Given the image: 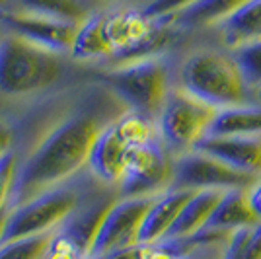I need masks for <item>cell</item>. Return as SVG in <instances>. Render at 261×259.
<instances>
[{
	"label": "cell",
	"mask_w": 261,
	"mask_h": 259,
	"mask_svg": "<svg viewBox=\"0 0 261 259\" xmlns=\"http://www.w3.org/2000/svg\"><path fill=\"white\" fill-rule=\"evenodd\" d=\"M195 191L191 189H166L164 193L156 195L148 213L142 220L141 232H139V246L142 244H154L164 240L168 230L172 228L175 218L179 216L185 203L191 199Z\"/></svg>",
	"instance_id": "obj_14"
},
{
	"label": "cell",
	"mask_w": 261,
	"mask_h": 259,
	"mask_svg": "<svg viewBox=\"0 0 261 259\" xmlns=\"http://www.w3.org/2000/svg\"><path fill=\"white\" fill-rule=\"evenodd\" d=\"M218 109L174 86L156 117L158 137L174 156L193 150L207 137Z\"/></svg>",
	"instance_id": "obj_7"
},
{
	"label": "cell",
	"mask_w": 261,
	"mask_h": 259,
	"mask_svg": "<svg viewBox=\"0 0 261 259\" xmlns=\"http://www.w3.org/2000/svg\"><path fill=\"white\" fill-rule=\"evenodd\" d=\"M207 135L226 137H255L261 135V103H248L240 108L218 109L217 117L213 121Z\"/></svg>",
	"instance_id": "obj_21"
},
{
	"label": "cell",
	"mask_w": 261,
	"mask_h": 259,
	"mask_svg": "<svg viewBox=\"0 0 261 259\" xmlns=\"http://www.w3.org/2000/svg\"><path fill=\"white\" fill-rule=\"evenodd\" d=\"M246 2L248 0H197L191 6L175 12L174 16L156 20V22L164 23L179 33L203 30V28H211L224 22Z\"/></svg>",
	"instance_id": "obj_15"
},
{
	"label": "cell",
	"mask_w": 261,
	"mask_h": 259,
	"mask_svg": "<svg viewBox=\"0 0 261 259\" xmlns=\"http://www.w3.org/2000/svg\"><path fill=\"white\" fill-rule=\"evenodd\" d=\"M230 53L234 57V61L238 63L242 76H244L251 96L255 99L257 92L261 90V39L253 41V43L242 45Z\"/></svg>",
	"instance_id": "obj_23"
},
{
	"label": "cell",
	"mask_w": 261,
	"mask_h": 259,
	"mask_svg": "<svg viewBox=\"0 0 261 259\" xmlns=\"http://www.w3.org/2000/svg\"><path fill=\"white\" fill-rule=\"evenodd\" d=\"M193 2L197 0H146L144 4H141V10L150 20H164L174 16L175 12L191 6Z\"/></svg>",
	"instance_id": "obj_25"
},
{
	"label": "cell",
	"mask_w": 261,
	"mask_h": 259,
	"mask_svg": "<svg viewBox=\"0 0 261 259\" xmlns=\"http://www.w3.org/2000/svg\"><path fill=\"white\" fill-rule=\"evenodd\" d=\"M0 25L6 32L16 33L39 47L63 55L70 53L74 35L80 28V23L65 22L39 14H28V12H8L0 18Z\"/></svg>",
	"instance_id": "obj_11"
},
{
	"label": "cell",
	"mask_w": 261,
	"mask_h": 259,
	"mask_svg": "<svg viewBox=\"0 0 261 259\" xmlns=\"http://www.w3.org/2000/svg\"><path fill=\"white\" fill-rule=\"evenodd\" d=\"M53 236L55 230L0 244V259H45L51 248Z\"/></svg>",
	"instance_id": "obj_22"
},
{
	"label": "cell",
	"mask_w": 261,
	"mask_h": 259,
	"mask_svg": "<svg viewBox=\"0 0 261 259\" xmlns=\"http://www.w3.org/2000/svg\"><path fill=\"white\" fill-rule=\"evenodd\" d=\"M174 154L158 139L127 152L119 179V197H156L172 187Z\"/></svg>",
	"instance_id": "obj_8"
},
{
	"label": "cell",
	"mask_w": 261,
	"mask_h": 259,
	"mask_svg": "<svg viewBox=\"0 0 261 259\" xmlns=\"http://www.w3.org/2000/svg\"><path fill=\"white\" fill-rule=\"evenodd\" d=\"M193 150L213 156L238 172L261 175V135L255 137L207 135L197 142Z\"/></svg>",
	"instance_id": "obj_12"
},
{
	"label": "cell",
	"mask_w": 261,
	"mask_h": 259,
	"mask_svg": "<svg viewBox=\"0 0 261 259\" xmlns=\"http://www.w3.org/2000/svg\"><path fill=\"white\" fill-rule=\"evenodd\" d=\"M152 201L154 197H119L103 216L88 259H99L137 248L142 220Z\"/></svg>",
	"instance_id": "obj_9"
},
{
	"label": "cell",
	"mask_w": 261,
	"mask_h": 259,
	"mask_svg": "<svg viewBox=\"0 0 261 259\" xmlns=\"http://www.w3.org/2000/svg\"><path fill=\"white\" fill-rule=\"evenodd\" d=\"M224 193H226L224 189H199L195 191L191 195V199L185 203L179 216L175 218V222L168 230L164 240H184V238L199 234L207 226L208 218L215 213V209Z\"/></svg>",
	"instance_id": "obj_16"
},
{
	"label": "cell",
	"mask_w": 261,
	"mask_h": 259,
	"mask_svg": "<svg viewBox=\"0 0 261 259\" xmlns=\"http://www.w3.org/2000/svg\"><path fill=\"white\" fill-rule=\"evenodd\" d=\"M96 72L0 25V117H12Z\"/></svg>",
	"instance_id": "obj_2"
},
{
	"label": "cell",
	"mask_w": 261,
	"mask_h": 259,
	"mask_svg": "<svg viewBox=\"0 0 261 259\" xmlns=\"http://www.w3.org/2000/svg\"><path fill=\"white\" fill-rule=\"evenodd\" d=\"M14 12V0H0V16Z\"/></svg>",
	"instance_id": "obj_29"
},
{
	"label": "cell",
	"mask_w": 261,
	"mask_h": 259,
	"mask_svg": "<svg viewBox=\"0 0 261 259\" xmlns=\"http://www.w3.org/2000/svg\"><path fill=\"white\" fill-rule=\"evenodd\" d=\"M109 4H127V2H123V0H106Z\"/></svg>",
	"instance_id": "obj_31"
},
{
	"label": "cell",
	"mask_w": 261,
	"mask_h": 259,
	"mask_svg": "<svg viewBox=\"0 0 261 259\" xmlns=\"http://www.w3.org/2000/svg\"><path fill=\"white\" fill-rule=\"evenodd\" d=\"M111 6L106 0H14V12L49 16L65 22L82 23L94 12Z\"/></svg>",
	"instance_id": "obj_18"
},
{
	"label": "cell",
	"mask_w": 261,
	"mask_h": 259,
	"mask_svg": "<svg viewBox=\"0 0 261 259\" xmlns=\"http://www.w3.org/2000/svg\"><path fill=\"white\" fill-rule=\"evenodd\" d=\"M94 177L96 175L84 168L70 179L53 185L28 199L20 206L8 211L0 244L57 230L59 224L78 206Z\"/></svg>",
	"instance_id": "obj_5"
},
{
	"label": "cell",
	"mask_w": 261,
	"mask_h": 259,
	"mask_svg": "<svg viewBox=\"0 0 261 259\" xmlns=\"http://www.w3.org/2000/svg\"><path fill=\"white\" fill-rule=\"evenodd\" d=\"M228 51L261 39V0H248L230 18L217 25Z\"/></svg>",
	"instance_id": "obj_19"
},
{
	"label": "cell",
	"mask_w": 261,
	"mask_h": 259,
	"mask_svg": "<svg viewBox=\"0 0 261 259\" xmlns=\"http://www.w3.org/2000/svg\"><path fill=\"white\" fill-rule=\"evenodd\" d=\"M175 66L177 61L166 51L98 68L96 78L130 111L156 121L166 97L175 86Z\"/></svg>",
	"instance_id": "obj_4"
},
{
	"label": "cell",
	"mask_w": 261,
	"mask_h": 259,
	"mask_svg": "<svg viewBox=\"0 0 261 259\" xmlns=\"http://www.w3.org/2000/svg\"><path fill=\"white\" fill-rule=\"evenodd\" d=\"M240 259H261V222H257L250 234V240L244 248Z\"/></svg>",
	"instance_id": "obj_27"
},
{
	"label": "cell",
	"mask_w": 261,
	"mask_h": 259,
	"mask_svg": "<svg viewBox=\"0 0 261 259\" xmlns=\"http://www.w3.org/2000/svg\"><path fill=\"white\" fill-rule=\"evenodd\" d=\"M175 86L217 109L255 103L230 51L195 49L177 61Z\"/></svg>",
	"instance_id": "obj_3"
},
{
	"label": "cell",
	"mask_w": 261,
	"mask_h": 259,
	"mask_svg": "<svg viewBox=\"0 0 261 259\" xmlns=\"http://www.w3.org/2000/svg\"><path fill=\"white\" fill-rule=\"evenodd\" d=\"M127 106L96 74L16 119L18 172L8 211L84 170L94 142Z\"/></svg>",
	"instance_id": "obj_1"
},
{
	"label": "cell",
	"mask_w": 261,
	"mask_h": 259,
	"mask_svg": "<svg viewBox=\"0 0 261 259\" xmlns=\"http://www.w3.org/2000/svg\"><path fill=\"white\" fill-rule=\"evenodd\" d=\"M101 32L111 53V65L168 51L175 30L144 16L141 6L111 4L101 12Z\"/></svg>",
	"instance_id": "obj_6"
},
{
	"label": "cell",
	"mask_w": 261,
	"mask_h": 259,
	"mask_svg": "<svg viewBox=\"0 0 261 259\" xmlns=\"http://www.w3.org/2000/svg\"><path fill=\"white\" fill-rule=\"evenodd\" d=\"M259 175L238 172L203 152L189 150L174 156V189H248Z\"/></svg>",
	"instance_id": "obj_10"
},
{
	"label": "cell",
	"mask_w": 261,
	"mask_h": 259,
	"mask_svg": "<svg viewBox=\"0 0 261 259\" xmlns=\"http://www.w3.org/2000/svg\"><path fill=\"white\" fill-rule=\"evenodd\" d=\"M129 148L130 146L121 139L119 133L115 131L113 123H111L101 131V135L94 142L86 168L99 182L117 187L121 175H123L125 158H127Z\"/></svg>",
	"instance_id": "obj_13"
},
{
	"label": "cell",
	"mask_w": 261,
	"mask_h": 259,
	"mask_svg": "<svg viewBox=\"0 0 261 259\" xmlns=\"http://www.w3.org/2000/svg\"><path fill=\"white\" fill-rule=\"evenodd\" d=\"M255 103H261V90L257 92V96H255Z\"/></svg>",
	"instance_id": "obj_32"
},
{
	"label": "cell",
	"mask_w": 261,
	"mask_h": 259,
	"mask_svg": "<svg viewBox=\"0 0 261 259\" xmlns=\"http://www.w3.org/2000/svg\"><path fill=\"white\" fill-rule=\"evenodd\" d=\"M259 220L251 213L248 205L246 189H228L222 195L215 213L208 218L203 230H217V232H234L238 228L255 226Z\"/></svg>",
	"instance_id": "obj_20"
},
{
	"label": "cell",
	"mask_w": 261,
	"mask_h": 259,
	"mask_svg": "<svg viewBox=\"0 0 261 259\" xmlns=\"http://www.w3.org/2000/svg\"><path fill=\"white\" fill-rule=\"evenodd\" d=\"M18 158L20 156L16 150H10L0 156V215L8 213L14 179L18 172Z\"/></svg>",
	"instance_id": "obj_24"
},
{
	"label": "cell",
	"mask_w": 261,
	"mask_h": 259,
	"mask_svg": "<svg viewBox=\"0 0 261 259\" xmlns=\"http://www.w3.org/2000/svg\"><path fill=\"white\" fill-rule=\"evenodd\" d=\"M18 146V133L8 117H0V156Z\"/></svg>",
	"instance_id": "obj_26"
},
{
	"label": "cell",
	"mask_w": 261,
	"mask_h": 259,
	"mask_svg": "<svg viewBox=\"0 0 261 259\" xmlns=\"http://www.w3.org/2000/svg\"><path fill=\"white\" fill-rule=\"evenodd\" d=\"M6 215H8V213L0 215V240H2V232H4V222H6Z\"/></svg>",
	"instance_id": "obj_30"
},
{
	"label": "cell",
	"mask_w": 261,
	"mask_h": 259,
	"mask_svg": "<svg viewBox=\"0 0 261 259\" xmlns=\"http://www.w3.org/2000/svg\"><path fill=\"white\" fill-rule=\"evenodd\" d=\"M246 197H248V205H250L251 213L261 222V175L246 189Z\"/></svg>",
	"instance_id": "obj_28"
},
{
	"label": "cell",
	"mask_w": 261,
	"mask_h": 259,
	"mask_svg": "<svg viewBox=\"0 0 261 259\" xmlns=\"http://www.w3.org/2000/svg\"><path fill=\"white\" fill-rule=\"evenodd\" d=\"M101 12L103 8L94 12L88 20L80 23L68 53L74 63L88 68H103L111 65V53L101 32Z\"/></svg>",
	"instance_id": "obj_17"
},
{
	"label": "cell",
	"mask_w": 261,
	"mask_h": 259,
	"mask_svg": "<svg viewBox=\"0 0 261 259\" xmlns=\"http://www.w3.org/2000/svg\"><path fill=\"white\" fill-rule=\"evenodd\" d=\"M2 16H4V14H2ZM2 16H0V18H2Z\"/></svg>",
	"instance_id": "obj_33"
}]
</instances>
